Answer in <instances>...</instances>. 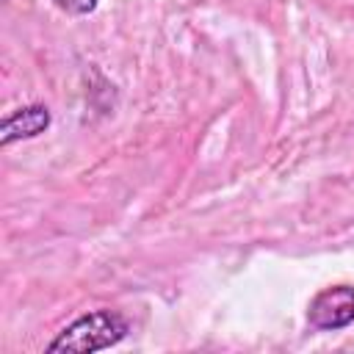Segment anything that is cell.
<instances>
[{
  "mask_svg": "<svg viewBox=\"0 0 354 354\" xmlns=\"http://www.w3.org/2000/svg\"><path fill=\"white\" fill-rule=\"evenodd\" d=\"M130 332V324L122 313L116 310H91L75 318L69 326H64L55 340H50L47 351L50 354H91L111 348L122 343Z\"/></svg>",
  "mask_w": 354,
  "mask_h": 354,
  "instance_id": "6da1fadb",
  "label": "cell"
},
{
  "mask_svg": "<svg viewBox=\"0 0 354 354\" xmlns=\"http://www.w3.org/2000/svg\"><path fill=\"white\" fill-rule=\"evenodd\" d=\"M307 321L318 332H337L354 324V288L351 285H332L318 290L310 299Z\"/></svg>",
  "mask_w": 354,
  "mask_h": 354,
  "instance_id": "7a4b0ae2",
  "label": "cell"
},
{
  "mask_svg": "<svg viewBox=\"0 0 354 354\" xmlns=\"http://www.w3.org/2000/svg\"><path fill=\"white\" fill-rule=\"evenodd\" d=\"M53 122V113L47 105H22L11 113L3 116L0 122V147H11L14 141H25V138H36L41 136Z\"/></svg>",
  "mask_w": 354,
  "mask_h": 354,
  "instance_id": "3957f363",
  "label": "cell"
},
{
  "mask_svg": "<svg viewBox=\"0 0 354 354\" xmlns=\"http://www.w3.org/2000/svg\"><path fill=\"white\" fill-rule=\"evenodd\" d=\"M50 3L69 17H88L97 11V0H50Z\"/></svg>",
  "mask_w": 354,
  "mask_h": 354,
  "instance_id": "277c9868",
  "label": "cell"
}]
</instances>
